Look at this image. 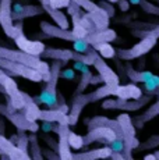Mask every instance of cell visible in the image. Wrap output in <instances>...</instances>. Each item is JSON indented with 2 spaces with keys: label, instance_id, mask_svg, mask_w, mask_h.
I'll use <instances>...</instances> for the list:
<instances>
[{
  "label": "cell",
  "instance_id": "obj_35",
  "mask_svg": "<svg viewBox=\"0 0 159 160\" xmlns=\"http://www.w3.org/2000/svg\"><path fill=\"white\" fill-rule=\"evenodd\" d=\"M140 150H151V149H156V148H159V135H154V137L148 138V139L145 141L144 143H140L138 146Z\"/></svg>",
  "mask_w": 159,
  "mask_h": 160
},
{
  "label": "cell",
  "instance_id": "obj_17",
  "mask_svg": "<svg viewBox=\"0 0 159 160\" xmlns=\"http://www.w3.org/2000/svg\"><path fill=\"white\" fill-rule=\"evenodd\" d=\"M95 127H109L115 131L116 137L121 138L123 139V132H121V127L119 124L117 120H113V118H108V117H103V116H96L94 118H91L88 121V130L91 128H95Z\"/></svg>",
  "mask_w": 159,
  "mask_h": 160
},
{
  "label": "cell",
  "instance_id": "obj_54",
  "mask_svg": "<svg viewBox=\"0 0 159 160\" xmlns=\"http://www.w3.org/2000/svg\"><path fill=\"white\" fill-rule=\"evenodd\" d=\"M108 2H112V3H116V2H117V0H108Z\"/></svg>",
  "mask_w": 159,
  "mask_h": 160
},
{
  "label": "cell",
  "instance_id": "obj_34",
  "mask_svg": "<svg viewBox=\"0 0 159 160\" xmlns=\"http://www.w3.org/2000/svg\"><path fill=\"white\" fill-rule=\"evenodd\" d=\"M69 145H70V148H73V149H82V148H84L82 137L70 130L69 131Z\"/></svg>",
  "mask_w": 159,
  "mask_h": 160
},
{
  "label": "cell",
  "instance_id": "obj_39",
  "mask_svg": "<svg viewBox=\"0 0 159 160\" xmlns=\"http://www.w3.org/2000/svg\"><path fill=\"white\" fill-rule=\"evenodd\" d=\"M108 146L112 149V152H123L124 149V142L121 138H115L110 142H108Z\"/></svg>",
  "mask_w": 159,
  "mask_h": 160
},
{
  "label": "cell",
  "instance_id": "obj_53",
  "mask_svg": "<svg viewBox=\"0 0 159 160\" xmlns=\"http://www.w3.org/2000/svg\"><path fill=\"white\" fill-rule=\"evenodd\" d=\"M0 93H4V89H3L2 87H0ZM4 95H6V93H4Z\"/></svg>",
  "mask_w": 159,
  "mask_h": 160
},
{
  "label": "cell",
  "instance_id": "obj_19",
  "mask_svg": "<svg viewBox=\"0 0 159 160\" xmlns=\"http://www.w3.org/2000/svg\"><path fill=\"white\" fill-rule=\"evenodd\" d=\"M117 38L116 32L110 28H103V29H96L94 32L88 33L85 36V41L88 42L90 45H98V43H103V42H112Z\"/></svg>",
  "mask_w": 159,
  "mask_h": 160
},
{
  "label": "cell",
  "instance_id": "obj_18",
  "mask_svg": "<svg viewBox=\"0 0 159 160\" xmlns=\"http://www.w3.org/2000/svg\"><path fill=\"white\" fill-rule=\"evenodd\" d=\"M41 3H42V8H44V11L50 15L52 20L56 22L57 27H60V28H63V29H67V28H69V25H70V24H69V20H67L66 14H63L62 8L53 7V6H52L50 3L48 2V0H41Z\"/></svg>",
  "mask_w": 159,
  "mask_h": 160
},
{
  "label": "cell",
  "instance_id": "obj_47",
  "mask_svg": "<svg viewBox=\"0 0 159 160\" xmlns=\"http://www.w3.org/2000/svg\"><path fill=\"white\" fill-rule=\"evenodd\" d=\"M100 82H103V81H102V78H100L99 74H98L96 77H95V75L91 77V82H90L91 85H98V84H100Z\"/></svg>",
  "mask_w": 159,
  "mask_h": 160
},
{
  "label": "cell",
  "instance_id": "obj_55",
  "mask_svg": "<svg viewBox=\"0 0 159 160\" xmlns=\"http://www.w3.org/2000/svg\"><path fill=\"white\" fill-rule=\"evenodd\" d=\"M151 2H158L159 3V0H151Z\"/></svg>",
  "mask_w": 159,
  "mask_h": 160
},
{
  "label": "cell",
  "instance_id": "obj_31",
  "mask_svg": "<svg viewBox=\"0 0 159 160\" xmlns=\"http://www.w3.org/2000/svg\"><path fill=\"white\" fill-rule=\"evenodd\" d=\"M94 49H95L96 52H99L102 58H113L116 56V49H113L112 46L109 45V42L94 45Z\"/></svg>",
  "mask_w": 159,
  "mask_h": 160
},
{
  "label": "cell",
  "instance_id": "obj_48",
  "mask_svg": "<svg viewBox=\"0 0 159 160\" xmlns=\"http://www.w3.org/2000/svg\"><path fill=\"white\" fill-rule=\"evenodd\" d=\"M109 158H112V159H124V156H123L121 152H112Z\"/></svg>",
  "mask_w": 159,
  "mask_h": 160
},
{
  "label": "cell",
  "instance_id": "obj_52",
  "mask_svg": "<svg viewBox=\"0 0 159 160\" xmlns=\"http://www.w3.org/2000/svg\"><path fill=\"white\" fill-rule=\"evenodd\" d=\"M155 158L159 159V150H156V152H155Z\"/></svg>",
  "mask_w": 159,
  "mask_h": 160
},
{
  "label": "cell",
  "instance_id": "obj_4",
  "mask_svg": "<svg viewBox=\"0 0 159 160\" xmlns=\"http://www.w3.org/2000/svg\"><path fill=\"white\" fill-rule=\"evenodd\" d=\"M0 68L4 70L8 75L21 77V78L29 79V81H32V82L42 81V75L38 70L31 68V67L25 66V64L17 63V61H11V60H7V58L0 57Z\"/></svg>",
  "mask_w": 159,
  "mask_h": 160
},
{
  "label": "cell",
  "instance_id": "obj_46",
  "mask_svg": "<svg viewBox=\"0 0 159 160\" xmlns=\"http://www.w3.org/2000/svg\"><path fill=\"white\" fill-rule=\"evenodd\" d=\"M116 3L119 4V8H120L123 13L128 11V8H130V2H128V0H117Z\"/></svg>",
  "mask_w": 159,
  "mask_h": 160
},
{
  "label": "cell",
  "instance_id": "obj_26",
  "mask_svg": "<svg viewBox=\"0 0 159 160\" xmlns=\"http://www.w3.org/2000/svg\"><path fill=\"white\" fill-rule=\"evenodd\" d=\"M159 116V100L158 102H155L154 104H151L149 106V109L146 110V112H144L142 114H140L138 117H136L133 121L134 127H138V128H142V125L145 124V122L151 121L152 118H155V117Z\"/></svg>",
  "mask_w": 159,
  "mask_h": 160
},
{
  "label": "cell",
  "instance_id": "obj_2",
  "mask_svg": "<svg viewBox=\"0 0 159 160\" xmlns=\"http://www.w3.org/2000/svg\"><path fill=\"white\" fill-rule=\"evenodd\" d=\"M0 116L6 117L17 130H23L27 132H36L39 130L38 122L28 120L20 110L14 109L8 100H7V104L0 103Z\"/></svg>",
  "mask_w": 159,
  "mask_h": 160
},
{
  "label": "cell",
  "instance_id": "obj_42",
  "mask_svg": "<svg viewBox=\"0 0 159 160\" xmlns=\"http://www.w3.org/2000/svg\"><path fill=\"white\" fill-rule=\"evenodd\" d=\"M48 2L56 8H64L70 4V0H48Z\"/></svg>",
  "mask_w": 159,
  "mask_h": 160
},
{
  "label": "cell",
  "instance_id": "obj_12",
  "mask_svg": "<svg viewBox=\"0 0 159 160\" xmlns=\"http://www.w3.org/2000/svg\"><path fill=\"white\" fill-rule=\"evenodd\" d=\"M0 155L3 158H7L11 160H28L31 159L29 155L18 148L11 142L8 138H6L3 134H0Z\"/></svg>",
  "mask_w": 159,
  "mask_h": 160
},
{
  "label": "cell",
  "instance_id": "obj_51",
  "mask_svg": "<svg viewBox=\"0 0 159 160\" xmlns=\"http://www.w3.org/2000/svg\"><path fill=\"white\" fill-rule=\"evenodd\" d=\"M145 159H154V160H156L155 155H148V156H145Z\"/></svg>",
  "mask_w": 159,
  "mask_h": 160
},
{
  "label": "cell",
  "instance_id": "obj_21",
  "mask_svg": "<svg viewBox=\"0 0 159 160\" xmlns=\"http://www.w3.org/2000/svg\"><path fill=\"white\" fill-rule=\"evenodd\" d=\"M38 120L57 122V124H69V116H67V113H63L62 110H59V109L39 110Z\"/></svg>",
  "mask_w": 159,
  "mask_h": 160
},
{
  "label": "cell",
  "instance_id": "obj_23",
  "mask_svg": "<svg viewBox=\"0 0 159 160\" xmlns=\"http://www.w3.org/2000/svg\"><path fill=\"white\" fill-rule=\"evenodd\" d=\"M112 153V149L106 145L105 148H99V149H91L88 152L82 153H73V159L75 160H94V159H106L109 158Z\"/></svg>",
  "mask_w": 159,
  "mask_h": 160
},
{
  "label": "cell",
  "instance_id": "obj_40",
  "mask_svg": "<svg viewBox=\"0 0 159 160\" xmlns=\"http://www.w3.org/2000/svg\"><path fill=\"white\" fill-rule=\"evenodd\" d=\"M59 78H63V79H74L75 78V70H73V68L60 70Z\"/></svg>",
  "mask_w": 159,
  "mask_h": 160
},
{
  "label": "cell",
  "instance_id": "obj_27",
  "mask_svg": "<svg viewBox=\"0 0 159 160\" xmlns=\"http://www.w3.org/2000/svg\"><path fill=\"white\" fill-rule=\"evenodd\" d=\"M42 13H45L42 6L28 4V6H23L21 11H18V13H13V11H11V18H13V21H23L24 18L35 17V15H39Z\"/></svg>",
  "mask_w": 159,
  "mask_h": 160
},
{
  "label": "cell",
  "instance_id": "obj_13",
  "mask_svg": "<svg viewBox=\"0 0 159 160\" xmlns=\"http://www.w3.org/2000/svg\"><path fill=\"white\" fill-rule=\"evenodd\" d=\"M0 27L4 33L14 38V21L11 18V0H0Z\"/></svg>",
  "mask_w": 159,
  "mask_h": 160
},
{
  "label": "cell",
  "instance_id": "obj_36",
  "mask_svg": "<svg viewBox=\"0 0 159 160\" xmlns=\"http://www.w3.org/2000/svg\"><path fill=\"white\" fill-rule=\"evenodd\" d=\"M92 75H94V74L91 72V71L82 72V77H81V79H80V84H78L77 89H75V95L82 93V92L87 89V87L90 85V82H91V77H92Z\"/></svg>",
  "mask_w": 159,
  "mask_h": 160
},
{
  "label": "cell",
  "instance_id": "obj_11",
  "mask_svg": "<svg viewBox=\"0 0 159 160\" xmlns=\"http://www.w3.org/2000/svg\"><path fill=\"white\" fill-rule=\"evenodd\" d=\"M115 138H117V137H116L115 131L112 128L95 127V128H91L85 137H82V142H84V146H88L94 142H102L105 145H108V142H110Z\"/></svg>",
  "mask_w": 159,
  "mask_h": 160
},
{
  "label": "cell",
  "instance_id": "obj_9",
  "mask_svg": "<svg viewBox=\"0 0 159 160\" xmlns=\"http://www.w3.org/2000/svg\"><path fill=\"white\" fill-rule=\"evenodd\" d=\"M69 124H57L54 122L53 132L57 134V155L62 160H73V153L70 152L69 145Z\"/></svg>",
  "mask_w": 159,
  "mask_h": 160
},
{
  "label": "cell",
  "instance_id": "obj_30",
  "mask_svg": "<svg viewBox=\"0 0 159 160\" xmlns=\"http://www.w3.org/2000/svg\"><path fill=\"white\" fill-rule=\"evenodd\" d=\"M73 50L78 52V53H84V54H90L92 53L95 49L92 45H90L84 38H77L75 41H73Z\"/></svg>",
  "mask_w": 159,
  "mask_h": 160
},
{
  "label": "cell",
  "instance_id": "obj_29",
  "mask_svg": "<svg viewBox=\"0 0 159 160\" xmlns=\"http://www.w3.org/2000/svg\"><path fill=\"white\" fill-rule=\"evenodd\" d=\"M108 96H113V87H109V85H103L102 88L96 89L94 92H90L87 93V98H88V102L90 103H94V102H98V100H102Z\"/></svg>",
  "mask_w": 159,
  "mask_h": 160
},
{
  "label": "cell",
  "instance_id": "obj_28",
  "mask_svg": "<svg viewBox=\"0 0 159 160\" xmlns=\"http://www.w3.org/2000/svg\"><path fill=\"white\" fill-rule=\"evenodd\" d=\"M28 141H29V145H28V150H29V158L33 160H42L44 156H42V149L39 146V141L38 137L35 135V132H31V135H28Z\"/></svg>",
  "mask_w": 159,
  "mask_h": 160
},
{
  "label": "cell",
  "instance_id": "obj_24",
  "mask_svg": "<svg viewBox=\"0 0 159 160\" xmlns=\"http://www.w3.org/2000/svg\"><path fill=\"white\" fill-rule=\"evenodd\" d=\"M39 57L42 58H50V60H60L67 63L71 60V50L70 49H54V48H45L42 54Z\"/></svg>",
  "mask_w": 159,
  "mask_h": 160
},
{
  "label": "cell",
  "instance_id": "obj_22",
  "mask_svg": "<svg viewBox=\"0 0 159 160\" xmlns=\"http://www.w3.org/2000/svg\"><path fill=\"white\" fill-rule=\"evenodd\" d=\"M23 96H24V106L20 112L23 113L28 120H31V121H38L39 110H41L39 106L35 103V100L32 99V96H29L28 93L23 92Z\"/></svg>",
  "mask_w": 159,
  "mask_h": 160
},
{
  "label": "cell",
  "instance_id": "obj_43",
  "mask_svg": "<svg viewBox=\"0 0 159 160\" xmlns=\"http://www.w3.org/2000/svg\"><path fill=\"white\" fill-rule=\"evenodd\" d=\"M73 70H75V71H80V72H88L90 71V68H88L87 64L81 63V61H74V66H73Z\"/></svg>",
  "mask_w": 159,
  "mask_h": 160
},
{
  "label": "cell",
  "instance_id": "obj_44",
  "mask_svg": "<svg viewBox=\"0 0 159 160\" xmlns=\"http://www.w3.org/2000/svg\"><path fill=\"white\" fill-rule=\"evenodd\" d=\"M42 156L46 159H54V160L59 159L57 152H54V150H52V149H42Z\"/></svg>",
  "mask_w": 159,
  "mask_h": 160
},
{
  "label": "cell",
  "instance_id": "obj_6",
  "mask_svg": "<svg viewBox=\"0 0 159 160\" xmlns=\"http://www.w3.org/2000/svg\"><path fill=\"white\" fill-rule=\"evenodd\" d=\"M151 102V96H140L138 99H106L102 102V109L105 110H124V112H137L145 104Z\"/></svg>",
  "mask_w": 159,
  "mask_h": 160
},
{
  "label": "cell",
  "instance_id": "obj_33",
  "mask_svg": "<svg viewBox=\"0 0 159 160\" xmlns=\"http://www.w3.org/2000/svg\"><path fill=\"white\" fill-rule=\"evenodd\" d=\"M28 145H29V141H28L27 131L18 130V132H17V139H16V146L18 148V149H21V150H24V152L28 153Z\"/></svg>",
  "mask_w": 159,
  "mask_h": 160
},
{
  "label": "cell",
  "instance_id": "obj_45",
  "mask_svg": "<svg viewBox=\"0 0 159 160\" xmlns=\"http://www.w3.org/2000/svg\"><path fill=\"white\" fill-rule=\"evenodd\" d=\"M53 127H54V122H52V121H44L39 128H41V130L44 131L45 134H49V132H53Z\"/></svg>",
  "mask_w": 159,
  "mask_h": 160
},
{
  "label": "cell",
  "instance_id": "obj_50",
  "mask_svg": "<svg viewBox=\"0 0 159 160\" xmlns=\"http://www.w3.org/2000/svg\"><path fill=\"white\" fill-rule=\"evenodd\" d=\"M128 2H130V4H136V6H138L141 0H128Z\"/></svg>",
  "mask_w": 159,
  "mask_h": 160
},
{
  "label": "cell",
  "instance_id": "obj_8",
  "mask_svg": "<svg viewBox=\"0 0 159 160\" xmlns=\"http://www.w3.org/2000/svg\"><path fill=\"white\" fill-rule=\"evenodd\" d=\"M14 42L18 46V49L28 54H32V56H41L42 52L45 50V45L39 41H31L28 39L25 35H24V29H23V22L21 21H17V24H14Z\"/></svg>",
  "mask_w": 159,
  "mask_h": 160
},
{
  "label": "cell",
  "instance_id": "obj_37",
  "mask_svg": "<svg viewBox=\"0 0 159 160\" xmlns=\"http://www.w3.org/2000/svg\"><path fill=\"white\" fill-rule=\"evenodd\" d=\"M138 6L145 11V13H148L151 15H159V6L152 4V3L148 2V0H141Z\"/></svg>",
  "mask_w": 159,
  "mask_h": 160
},
{
  "label": "cell",
  "instance_id": "obj_16",
  "mask_svg": "<svg viewBox=\"0 0 159 160\" xmlns=\"http://www.w3.org/2000/svg\"><path fill=\"white\" fill-rule=\"evenodd\" d=\"M41 29L44 31V33H46L49 38H59V39H64V41H70V42L77 39V36L74 35L73 31L63 29V28H60V27L48 22V21H42Z\"/></svg>",
  "mask_w": 159,
  "mask_h": 160
},
{
  "label": "cell",
  "instance_id": "obj_1",
  "mask_svg": "<svg viewBox=\"0 0 159 160\" xmlns=\"http://www.w3.org/2000/svg\"><path fill=\"white\" fill-rule=\"evenodd\" d=\"M0 57L7 58V60H11V61H17V63L25 64V66L31 67V68L38 70L42 75V81H48L49 74H50V67H49L46 61L41 60V57L32 56V54H28L23 50H14V49L3 48V46H0Z\"/></svg>",
  "mask_w": 159,
  "mask_h": 160
},
{
  "label": "cell",
  "instance_id": "obj_5",
  "mask_svg": "<svg viewBox=\"0 0 159 160\" xmlns=\"http://www.w3.org/2000/svg\"><path fill=\"white\" fill-rule=\"evenodd\" d=\"M0 87L4 89V93L7 96V100L11 103V106L17 110H21L24 106V96L23 91H20L17 82L8 75L4 70L0 68Z\"/></svg>",
  "mask_w": 159,
  "mask_h": 160
},
{
  "label": "cell",
  "instance_id": "obj_20",
  "mask_svg": "<svg viewBox=\"0 0 159 160\" xmlns=\"http://www.w3.org/2000/svg\"><path fill=\"white\" fill-rule=\"evenodd\" d=\"M141 95V88H138L136 84H119L117 87H113V96H117L119 99H138Z\"/></svg>",
  "mask_w": 159,
  "mask_h": 160
},
{
  "label": "cell",
  "instance_id": "obj_15",
  "mask_svg": "<svg viewBox=\"0 0 159 160\" xmlns=\"http://www.w3.org/2000/svg\"><path fill=\"white\" fill-rule=\"evenodd\" d=\"M36 104H45L48 109H57L59 106V100H57V89L56 87H50V85H45L42 92L38 96L32 98Z\"/></svg>",
  "mask_w": 159,
  "mask_h": 160
},
{
  "label": "cell",
  "instance_id": "obj_32",
  "mask_svg": "<svg viewBox=\"0 0 159 160\" xmlns=\"http://www.w3.org/2000/svg\"><path fill=\"white\" fill-rule=\"evenodd\" d=\"M98 53L96 50H94L92 53L90 54H84V53H78V52L71 50V60L74 61H81V63L87 64V66H92V61H94V56Z\"/></svg>",
  "mask_w": 159,
  "mask_h": 160
},
{
  "label": "cell",
  "instance_id": "obj_10",
  "mask_svg": "<svg viewBox=\"0 0 159 160\" xmlns=\"http://www.w3.org/2000/svg\"><path fill=\"white\" fill-rule=\"evenodd\" d=\"M92 66L95 67V70L100 75L102 81L105 82V85H109V87H117V85L120 84V77L113 71L110 67L106 64V61L103 60L98 53L94 56Z\"/></svg>",
  "mask_w": 159,
  "mask_h": 160
},
{
  "label": "cell",
  "instance_id": "obj_14",
  "mask_svg": "<svg viewBox=\"0 0 159 160\" xmlns=\"http://www.w3.org/2000/svg\"><path fill=\"white\" fill-rule=\"evenodd\" d=\"M87 104H90L88 102V98H87V93H78L74 96V99H73V103H71V107L69 109V113H67V116H69V125H75L80 118V116H81V112L84 110V107L87 106Z\"/></svg>",
  "mask_w": 159,
  "mask_h": 160
},
{
  "label": "cell",
  "instance_id": "obj_38",
  "mask_svg": "<svg viewBox=\"0 0 159 160\" xmlns=\"http://www.w3.org/2000/svg\"><path fill=\"white\" fill-rule=\"evenodd\" d=\"M98 6H99V7L109 15V18L113 17V15H115V13H116V8H115V6H113L112 2H108V0H100Z\"/></svg>",
  "mask_w": 159,
  "mask_h": 160
},
{
  "label": "cell",
  "instance_id": "obj_41",
  "mask_svg": "<svg viewBox=\"0 0 159 160\" xmlns=\"http://www.w3.org/2000/svg\"><path fill=\"white\" fill-rule=\"evenodd\" d=\"M42 139L46 142V145L48 146H50V149L52 150H54V152H57V141H54L53 138H50L48 134H44L42 135Z\"/></svg>",
  "mask_w": 159,
  "mask_h": 160
},
{
  "label": "cell",
  "instance_id": "obj_7",
  "mask_svg": "<svg viewBox=\"0 0 159 160\" xmlns=\"http://www.w3.org/2000/svg\"><path fill=\"white\" fill-rule=\"evenodd\" d=\"M158 38L152 33L146 35L145 38H142L141 41L138 42L137 45H134L133 48L130 49H117V57L120 60H133V58H138L144 56L145 53H148L155 45H156Z\"/></svg>",
  "mask_w": 159,
  "mask_h": 160
},
{
  "label": "cell",
  "instance_id": "obj_49",
  "mask_svg": "<svg viewBox=\"0 0 159 160\" xmlns=\"http://www.w3.org/2000/svg\"><path fill=\"white\" fill-rule=\"evenodd\" d=\"M0 134L4 135V122H3L2 117H0Z\"/></svg>",
  "mask_w": 159,
  "mask_h": 160
},
{
  "label": "cell",
  "instance_id": "obj_3",
  "mask_svg": "<svg viewBox=\"0 0 159 160\" xmlns=\"http://www.w3.org/2000/svg\"><path fill=\"white\" fill-rule=\"evenodd\" d=\"M121 127V132H123V142H124V149H123V156L124 159H133V149H136L140 145L138 139L136 138V127L133 124V120L127 113H123L116 118Z\"/></svg>",
  "mask_w": 159,
  "mask_h": 160
},
{
  "label": "cell",
  "instance_id": "obj_25",
  "mask_svg": "<svg viewBox=\"0 0 159 160\" xmlns=\"http://www.w3.org/2000/svg\"><path fill=\"white\" fill-rule=\"evenodd\" d=\"M124 70H126V75L128 77V79L133 82H142L144 84V82H148L154 77V72L151 71H138V70H136L128 61L124 66Z\"/></svg>",
  "mask_w": 159,
  "mask_h": 160
}]
</instances>
